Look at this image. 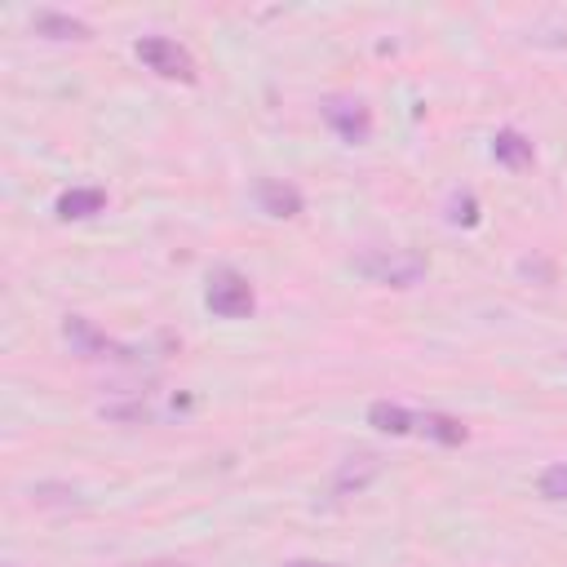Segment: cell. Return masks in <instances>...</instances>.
Returning a JSON list of instances; mask_svg holds the SVG:
<instances>
[{
  "label": "cell",
  "mask_w": 567,
  "mask_h": 567,
  "mask_svg": "<svg viewBox=\"0 0 567 567\" xmlns=\"http://www.w3.org/2000/svg\"><path fill=\"white\" fill-rule=\"evenodd\" d=\"M257 204H261V213H270V217H297V213L306 208L301 190H297L292 182H275V177H266V182L257 186Z\"/></svg>",
  "instance_id": "8"
},
{
  "label": "cell",
  "mask_w": 567,
  "mask_h": 567,
  "mask_svg": "<svg viewBox=\"0 0 567 567\" xmlns=\"http://www.w3.org/2000/svg\"><path fill=\"white\" fill-rule=\"evenodd\" d=\"M102 208H106V190H102V186H71V190H62L58 204H53V213H58L62 221H80V217H93V213H102Z\"/></svg>",
  "instance_id": "9"
},
{
  "label": "cell",
  "mask_w": 567,
  "mask_h": 567,
  "mask_svg": "<svg viewBox=\"0 0 567 567\" xmlns=\"http://www.w3.org/2000/svg\"><path fill=\"white\" fill-rule=\"evenodd\" d=\"M416 430H421L425 439L443 443V447H456V443L470 439V430H465L456 416H447V412H416Z\"/></svg>",
  "instance_id": "11"
},
{
  "label": "cell",
  "mask_w": 567,
  "mask_h": 567,
  "mask_svg": "<svg viewBox=\"0 0 567 567\" xmlns=\"http://www.w3.org/2000/svg\"><path fill=\"white\" fill-rule=\"evenodd\" d=\"M381 474V456H372V452H359V456H346L341 465H337V474H332V492L337 496H350V492H363L372 478Z\"/></svg>",
  "instance_id": "6"
},
{
  "label": "cell",
  "mask_w": 567,
  "mask_h": 567,
  "mask_svg": "<svg viewBox=\"0 0 567 567\" xmlns=\"http://www.w3.org/2000/svg\"><path fill=\"white\" fill-rule=\"evenodd\" d=\"M204 306L217 315V319H248L257 297H252V284L235 270H213L208 279V292H204Z\"/></svg>",
  "instance_id": "4"
},
{
  "label": "cell",
  "mask_w": 567,
  "mask_h": 567,
  "mask_svg": "<svg viewBox=\"0 0 567 567\" xmlns=\"http://www.w3.org/2000/svg\"><path fill=\"white\" fill-rule=\"evenodd\" d=\"M284 567H337V563H315V558H292V563H284Z\"/></svg>",
  "instance_id": "15"
},
{
  "label": "cell",
  "mask_w": 567,
  "mask_h": 567,
  "mask_svg": "<svg viewBox=\"0 0 567 567\" xmlns=\"http://www.w3.org/2000/svg\"><path fill=\"white\" fill-rule=\"evenodd\" d=\"M447 221H452V226H478V199H474V195H452Z\"/></svg>",
  "instance_id": "14"
},
{
  "label": "cell",
  "mask_w": 567,
  "mask_h": 567,
  "mask_svg": "<svg viewBox=\"0 0 567 567\" xmlns=\"http://www.w3.org/2000/svg\"><path fill=\"white\" fill-rule=\"evenodd\" d=\"M368 425H377L385 434H412L416 430V412H408V408H399L390 399H377V403H368Z\"/></svg>",
  "instance_id": "12"
},
{
  "label": "cell",
  "mask_w": 567,
  "mask_h": 567,
  "mask_svg": "<svg viewBox=\"0 0 567 567\" xmlns=\"http://www.w3.org/2000/svg\"><path fill=\"white\" fill-rule=\"evenodd\" d=\"M133 53H137V62H142L146 71H155V75H164V80H182V84H195V80H199L195 58H190L177 40H168V35H142Z\"/></svg>",
  "instance_id": "2"
},
{
  "label": "cell",
  "mask_w": 567,
  "mask_h": 567,
  "mask_svg": "<svg viewBox=\"0 0 567 567\" xmlns=\"http://www.w3.org/2000/svg\"><path fill=\"white\" fill-rule=\"evenodd\" d=\"M354 270L381 288H412L425 279L430 261L412 248H372V252H359L354 257Z\"/></svg>",
  "instance_id": "1"
},
{
  "label": "cell",
  "mask_w": 567,
  "mask_h": 567,
  "mask_svg": "<svg viewBox=\"0 0 567 567\" xmlns=\"http://www.w3.org/2000/svg\"><path fill=\"white\" fill-rule=\"evenodd\" d=\"M492 159L505 164V168H532L536 151H532V142H527L518 128H501V133L492 137Z\"/></svg>",
  "instance_id": "10"
},
{
  "label": "cell",
  "mask_w": 567,
  "mask_h": 567,
  "mask_svg": "<svg viewBox=\"0 0 567 567\" xmlns=\"http://www.w3.org/2000/svg\"><path fill=\"white\" fill-rule=\"evenodd\" d=\"M31 31L44 35V40H89L93 27L71 18V13H58V9H35L31 13Z\"/></svg>",
  "instance_id": "7"
},
{
  "label": "cell",
  "mask_w": 567,
  "mask_h": 567,
  "mask_svg": "<svg viewBox=\"0 0 567 567\" xmlns=\"http://www.w3.org/2000/svg\"><path fill=\"white\" fill-rule=\"evenodd\" d=\"M540 496H545V501H567V461H554V465L540 474Z\"/></svg>",
  "instance_id": "13"
},
{
  "label": "cell",
  "mask_w": 567,
  "mask_h": 567,
  "mask_svg": "<svg viewBox=\"0 0 567 567\" xmlns=\"http://www.w3.org/2000/svg\"><path fill=\"white\" fill-rule=\"evenodd\" d=\"M323 124L341 137V142H350V146H363L368 137H372V111H368V102L363 97H346V93H332V97H323Z\"/></svg>",
  "instance_id": "3"
},
{
  "label": "cell",
  "mask_w": 567,
  "mask_h": 567,
  "mask_svg": "<svg viewBox=\"0 0 567 567\" xmlns=\"http://www.w3.org/2000/svg\"><path fill=\"white\" fill-rule=\"evenodd\" d=\"M62 337H66V346H71V354H80V359H128V350L120 346V341H111L93 319H84V315H66L62 319Z\"/></svg>",
  "instance_id": "5"
}]
</instances>
